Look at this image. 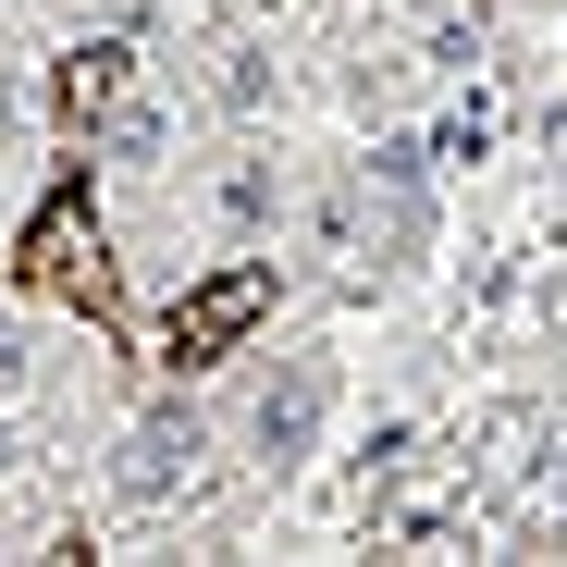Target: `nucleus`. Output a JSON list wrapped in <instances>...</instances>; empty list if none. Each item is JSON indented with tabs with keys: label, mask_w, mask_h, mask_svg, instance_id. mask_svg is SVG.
Instances as JSON below:
<instances>
[{
	"label": "nucleus",
	"mask_w": 567,
	"mask_h": 567,
	"mask_svg": "<svg viewBox=\"0 0 567 567\" xmlns=\"http://www.w3.org/2000/svg\"><path fill=\"white\" fill-rule=\"evenodd\" d=\"M321 408H333V370H321V358H284L271 383L247 395V456H259V468H297V456L321 444Z\"/></svg>",
	"instance_id": "obj_1"
},
{
	"label": "nucleus",
	"mask_w": 567,
	"mask_h": 567,
	"mask_svg": "<svg viewBox=\"0 0 567 567\" xmlns=\"http://www.w3.org/2000/svg\"><path fill=\"white\" fill-rule=\"evenodd\" d=\"M25 284H38V297H74V309L112 297V247H100V223H86L74 198L38 210V235H25Z\"/></svg>",
	"instance_id": "obj_2"
},
{
	"label": "nucleus",
	"mask_w": 567,
	"mask_h": 567,
	"mask_svg": "<svg viewBox=\"0 0 567 567\" xmlns=\"http://www.w3.org/2000/svg\"><path fill=\"white\" fill-rule=\"evenodd\" d=\"M271 309V259H235L223 284H198V297H173V358H223L247 321Z\"/></svg>",
	"instance_id": "obj_3"
},
{
	"label": "nucleus",
	"mask_w": 567,
	"mask_h": 567,
	"mask_svg": "<svg viewBox=\"0 0 567 567\" xmlns=\"http://www.w3.org/2000/svg\"><path fill=\"white\" fill-rule=\"evenodd\" d=\"M185 482H198V408H148L136 444H124V494L136 506H173Z\"/></svg>",
	"instance_id": "obj_4"
},
{
	"label": "nucleus",
	"mask_w": 567,
	"mask_h": 567,
	"mask_svg": "<svg viewBox=\"0 0 567 567\" xmlns=\"http://www.w3.org/2000/svg\"><path fill=\"white\" fill-rule=\"evenodd\" d=\"M161 148H173V112L161 100H112L100 112V161H161Z\"/></svg>",
	"instance_id": "obj_5"
},
{
	"label": "nucleus",
	"mask_w": 567,
	"mask_h": 567,
	"mask_svg": "<svg viewBox=\"0 0 567 567\" xmlns=\"http://www.w3.org/2000/svg\"><path fill=\"white\" fill-rule=\"evenodd\" d=\"M124 62H136V50H86V62L62 74V100H74V124H100V112L124 100Z\"/></svg>",
	"instance_id": "obj_6"
},
{
	"label": "nucleus",
	"mask_w": 567,
	"mask_h": 567,
	"mask_svg": "<svg viewBox=\"0 0 567 567\" xmlns=\"http://www.w3.org/2000/svg\"><path fill=\"white\" fill-rule=\"evenodd\" d=\"M271 198H284V185H271V161H235V173H223V210H235L247 235L271 223Z\"/></svg>",
	"instance_id": "obj_7"
},
{
	"label": "nucleus",
	"mask_w": 567,
	"mask_h": 567,
	"mask_svg": "<svg viewBox=\"0 0 567 567\" xmlns=\"http://www.w3.org/2000/svg\"><path fill=\"white\" fill-rule=\"evenodd\" d=\"M271 100V50H223V112H259Z\"/></svg>",
	"instance_id": "obj_8"
},
{
	"label": "nucleus",
	"mask_w": 567,
	"mask_h": 567,
	"mask_svg": "<svg viewBox=\"0 0 567 567\" xmlns=\"http://www.w3.org/2000/svg\"><path fill=\"white\" fill-rule=\"evenodd\" d=\"M25 370H38V358H25V333H13V321H0V383H25Z\"/></svg>",
	"instance_id": "obj_9"
},
{
	"label": "nucleus",
	"mask_w": 567,
	"mask_h": 567,
	"mask_svg": "<svg viewBox=\"0 0 567 567\" xmlns=\"http://www.w3.org/2000/svg\"><path fill=\"white\" fill-rule=\"evenodd\" d=\"M13 456H25V444H13V432H0V482H13Z\"/></svg>",
	"instance_id": "obj_10"
}]
</instances>
